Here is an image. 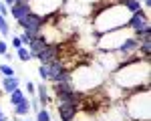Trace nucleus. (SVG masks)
Segmentation results:
<instances>
[{"instance_id":"3","label":"nucleus","mask_w":151,"mask_h":121,"mask_svg":"<svg viewBox=\"0 0 151 121\" xmlns=\"http://www.w3.org/2000/svg\"><path fill=\"white\" fill-rule=\"evenodd\" d=\"M70 77H73V87L79 93H91V91H97L99 87H103L107 73L97 63H83V65H77L75 69H70Z\"/></svg>"},{"instance_id":"7","label":"nucleus","mask_w":151,"mask_h":121,"mask_svg":"<svg viewBox=\"0 0 151 121\" xmlns=\"http://www.w3.org/2000/svg\"><path fill=\"white\" fill-rule=\"evenodd\" d=\"M47 22V18H42V16H36L32 12H28L26 16H22L20 20H16L18 24V28L24 30V32H28L30 36H38L40 35V30H42V26Z\"/></svg>"},{"instance_id":"9","label":"nucleus","mask_w":151,"mask_h":121,"mask_svg":"<svg viewBox=\"0 0 151 121\" xmlns=\"http://www.w3.org/2000/svg\"><path fill=\"white\" fill-rule=\"evenodd\" d=\"M143 26H149V12H145V10L131 12L127 28L131 30V32H135V30H139V28H143Z\"/></svg>"},{"instance_id":"13","label":"nucleus","mask_w":151,"mask_h":121,"mask_svg":"<svg viewBox=\"0 0 151 121\" xmlns=\"http://www.w3.org/2000/svg\"><path fill=\"white\" fill-rule=\"evenodd\" d=\"M0 85H2V91H4L6 95H10L14 89L20 87V79H18L16 75H12V77H4V79L0 81Z\"/></svg>"},{"instance_id":"16","label":"nucleus","mask_w":151,"mask_h":121,"mask_svg":"<svg viewBox=\"0 0 151 121\" xmlns=\"http://www.w3.org/2000/svg\"><path fill=\"white\" fill-rule=\"evenodd\" d=\"M32 109H30V101L28 99H24V101H20L18 105H14L12 107V113L16 115V117H24V115H28Z\"/></svg>"},{"instance_id":"11","label":"nucleus","mask_w":151,"mask_h":121,"mask_svg":"<svg viewBox=\"0 0 151 121\" xmlns=\"http://www.w3.org/2000/svg\"><path fill=\"white\" fill-rule=\"evenodd\" d=\"M8 12H10V16L14 20H20L22 16H26L30 8H28V0H18V2H14L8 6Z\"/></svg>"},{"instance_id":"32","label":"nucleus","mask_w":151,"mask_h":121,"mask_svg":"<svg viewBox=\"0 0 151 121\" xmlns=\"http://www.w3.org/2000/svg\"><path fill=\"white\" fill-rule=\"evenodd\" d=\"M14 2H18V0H14Z\"/></svg>"},{"instance_id":"19","label":"nucleus","mask_w":151,"mask_h":121,"mask_svg":"<svg viewBox=\"0 0 151 121\" xmlns=\"http://www.w3.org/2000/svg\"><path fill=\"white\" fill-rule=\"evenodd\" d=\"M24 99H26V95H24V91L20 89V87H18V89H14L10 95H8V101H10L12 107H14V105H18V103H20V101H24Z\"/></svg>"},{"instance_id":"4","label":"nucleus","mask_w":151,"mask_h":121,"mask_svg":"<svg viewBox=\"0 0 151 121\" xmlns=\"http://www.w3.org/2000/svg\"><path fill=\"white\" fill-rule=\"evenodd\" d=\"M119 101L125 109L127 121H149V87L129 91Z\"/></svg>"},{"instance_id":"34","label":"nucleus","mask_w":151,"mask_h":121,"mask_svg":"<svg viewBox=\"0 0 151 121\" xmlns=\"http://www.w3.org/2000/svg\"><path fill=\"white\" fill-rule=\"evenodd\" d=\"M0 36H2V35H0Z\"/></svg>"},{"instance_id":"17","label":"nucleus","mask_w":151,"mask_h":121,"mask_svg":"<svg viewBox=\"0 0 151 121\" xmlns=\"http://www.w3.org/2000/svg\"><path fill=\"white\" fill-rule=\"evenodd\" d=\"M121 6H125L129 12H137V10H143V4L141 0H119Z\"/></svg>"},{"instance_id":"28","label":"nucleus","mask_w":151,"mask_h":121,"mask_svg":"<svg viewBox=\"0 0 151 121\" xmlns=\"http://www.w3.org/2000/svg\"><path fill=\"white\" fill-rule=\"evenodd\" d=\"M0 14H2V16H8V6H6L4 2H0Z\"/></svg>"},{"instance_id":"26","label":"nucleus","mask_w":151,"mask_h":121,"mask_svg":"<svg viewBox=\"0 0 151 121\" xmlns=\"http://www.w3.org/2000/svg\"><path fill=\"white\" fill-rule=\"evenodd\" d=\"M26 93H28V95H35L36 93V85L30 83V81H26Z\"/></svg>"},{"instance_id":"30","label":"nucleus","mask_w":151,"mask_h":121,"mask_svg":"<svg viewBox=\"0 0 151 121\" xmlns=\"http://www.w3.org/2000/svg\"><path fill=\"white\" fill-rule=\"evenodd\" d=\"M0 121H8V117H6V113H4L2 107H0Z\"/></svg>"},{"instance_id":"1","label":"nucleus","mask_w":151,"mask_h":121,"mask_svg":"<svg viewBox=\"0 0 151 121\" xmlns=\"http://www.w3.org/2000/svg\"><path fill=\"white\" fill-rule=\"evenodd\" d=\"M111 81L109 83L115 85L117 89H121L123 93L135 91L141 87H149L151 81V69H149V59H133L125 60L117 67L115 71L107 75Z\"/></svg>"},{"instance_id":"10","label":"nucleus","mask_w":151,"mask_h":121,"mask_svg":"<svg viewBox=\"0 0 151 121\" xmlns=\"http://www.w3.org/2000/svg\"><path fill=\"white\" fill-rule=\"evenodd\" d=\"M58 57H60V45H47L38 55H35V59L40 65H47L50 60H57Z\"/></svg>"},{"instance_id":"23","label":"nucleus","mask_w":151,"mask_h":121,"mask_svg":"<svg viewBox=\"0 0 151 121\" xmlns=\"http://www.w3.org/2000/svg\"><path fill=\"white\" fill-rule=\"evenodd\" d=\"M0 73H2L4 77H12V75H16V71H14L12 65H0Z\"/></svg>"},{"instance_id":"20","label":"nucleus","mask_w":151,"mask_h":121,"mask_svg":"<svg viewBox=\"0 0 151 121\" xmlns=\"http://www.w3.org/2000/svg\"><path fill=\"white\" fill-rule=\"evenodd\" d=\"M0 35L4 36H10V24H8V20H6V16H2L0 14Z\"/></svg>"},{"instance_id":"5","label":"nucleus","mask_w":151,"mask_h":121,"mask_svg":"<svg viewBox=\"0 0 151 121\" xmlns=\"http://www.w3.org/2000/svg\"><path fill=\"white\" fill-rule=\"evenodd\" d=\"M131 35H133V32L129 30L127 26L115 28V30H109V32H103V35L97 36L95 47H97L99 53H115V50H119V47L123 45V40Z\"/></svg>"},{"instance_id":"15","label":"nucleus","mask_w":151,"mask_h":121,"mask_svg":"<svg viewBox=\"0 0 151 121\" xmlns=\"http://www.w3.org/2000/svg\"><path fill=\"white\" fill-rule=\"evenodd\" d=\"M36 99H38V103H40V107H48V103H50V97H48V89L45 83L36 85Z\"/></svg>"},{"instance_id":"6","label":"nucleus","mask_w":151,"mask_h":121,"mask_svg":"<svg viewBox=\"0 0 151 121\" xmlns=\"http://www.w3.org/2000/svg\"><path fill=\"white\" fill-rule=\"evenodd\" d=\"M65 6V0H28V8L32 14L42 16V18H50L60 12Z\"/></svg>"},{"instance_id":"29","label":"nucleus","mask_w":151,"mask_h":121,"mask_svg":"<svg viewBox=\"0 0 151 121\" xmlns=\"http://www.w3.org/2000/svg\"><path fill=\"white\" fill-rule=\"evenodd\" d=\"M2 57H4V59L8 60V63H12V59H14V55H12L10 50H8V53H4V55H2Z\"/></svg>"},{"instance_id":"27","label":"nucleus","mask_w":151,"mask_h":121,"mask_svg":"<svg viewBox=\"0 0 151 121\" xmlns=\"http://www.w3.org/2000/svg\"><path fill=\"white\" fill-rule=\"evenodd\" d=\"M10 42H12V47H14V48H20V47H22V42H20V36H12Z\"/></svg>"},{"instance_id":"33","label":"nucleus","mask_w":151,"mask_h":121,"mask_svg":"<svg viewBox=\"0 0 151 121\" xmlns=\"http://www.w3.org/2000/svg\"><path fill=\"white\" fill-rule=\"evenodd\" d=\"M117 2H119V0H117Z\"/></svg>"},{"instance_id":"8","label":"nucleus","mask_w":151,"mask_h":121,"mask_svg":"<svg viewBox=\"0 0 151 121\" xmlns=\"http://www.w3.org/2000/svg\"><path fill=\"white\" fill-rule=\"evenodd\" d=\"M81 105L79 103H70V101H58L57 103V113L58 121H75Z\"/></svg>"},{"instance_id":"14","label":"nucleus","mask_w":151,"mask_h":121,"mask_svg":"<svg viewBox=\"0 0 151 121\" xmlns=\"http://www.w3.org/2000/svg\"><path fill=\"white\" fill-rule=\"evenodd\" d=\"M48 42L47 40H45V36L42 35H38V36H35V38H32V40H30V42H28V50H30V55H32V59H35V55H38V53H40V50H42V48L47 47Z\"/></svg>"},{"instance_id":"12","label":"nucleus","mask_w":151,"mask_h":121,"mask_svg":"<svg viewBox=\"0 0 151 121\" xmlns=\"http://www.w3.org/2000/svg\"><path fill=\"white\" fill-rule=\"evenodd\" d=\"M47 69H48V83L50 81H55L60 73H65V71H70V69H67V65H65V60H50V63H47Z\"/></svg>"},{"instance_id":"25","label":"nucleus","mask_w":151,"mask_h":121,"mask_svg":"<svg viewBox=\"0 0 151 121\" xmlns=\"http://www.w3.org/2000/svg\"><path fill=\"white\" fill-rule=\"evenodd\" d=\"M8 42H6V40H4V38H0V57H2V55H4V53H8Z\"/></svg>"},{"instance_id":"2","label":"nucleus","mask_w":151,"mask_h":121,"mask_svg":"<svg viewBox=\"0 0 151 121\" xmlns=\"http://www.w3.org/2000/svg\"><path fill=\"white\" fill-rule=\"evenodd\" d=\"M129 16H131V12H129L125 6H121L119 2L101 6L99 10H95L93 20H91V28H93L95 38L99 35H103V32H109V30L127 26Z\"/></svg>"},{"instance_id":"31","label":"nucleus","mask_w":151,"mask_h":121,"mask_svg":"<svg viewBox=\"0 0 151 121\" xmlns=\"http://www.w3.org/2000/svg\"><path fill=\"white\" fill-rule=\"evenodd\" d=\"M18 121H30V119H18Z\"/></svg>"},{"instance_id":"18","label":"nucleus","mask_w":151,"mask_h":121,"mask_svg":"<svg viewBox=\"0 0 151 121\" xmlns=\"http://www.w3.org/2000/svg\"><path fill=\"white\" fill-rule=\"evenodd\" d=\"M133 36L137 38V42H143V40H151V24L149 26H143L139 30H135Z\"/></svg>"},{"instance_id":"22","label":"nucleus","mask_w":151,"mask_h":121,"mask_svg":"<svg viewBox=\"0 0 151 121\" xmlns=\"http://www.w3.org/2000/svg\"><path fill=\"white\" fill-rule=\"evenodd\" d=\"M36 121H52L50 111H48L47 107H40L38 111H36Z\"/></svg>"},{"instance_id":"24","label":"nucleus","mask_w":151,"mask_h":121,"mask_svg":"<svg viewBox=\"0 0 151 121\" xmlns=\"http://www.w3.org/2000/svg\"><path fill=\"white\" fill-rule=\"evenodd\" d=\"M38 77H40L42 81H47V83H48V69H47V65H40V67H38Z\"/></svg>"},{"instance_id":"21","label":"nucleus","mask_w":151,"mask_h":121,"mask_svg":"<svg viewBox=\"0 0 151 121\" xmlns=\"http://www.w3.org/2000/svg\"><path fill=\"white\" fill-rule=\"evenodd\" d=\"M16 57L22 60V63H26V60H30L32 59V55H30V50L26 47H20V48H16Z\"/></svg>"}]
</instances>
